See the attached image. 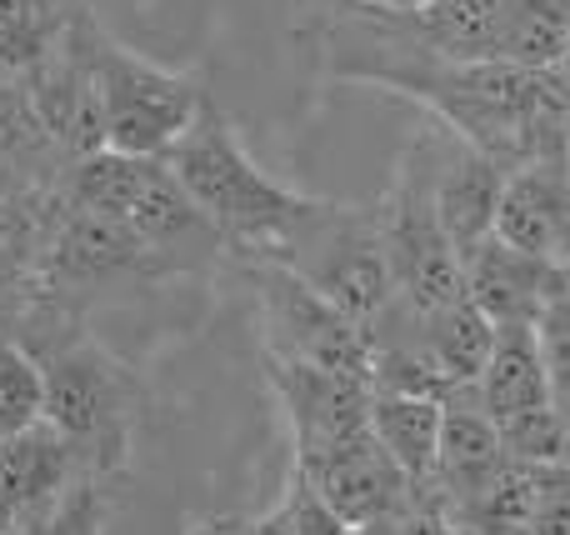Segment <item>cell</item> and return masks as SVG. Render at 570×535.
Here are the masks:
<instances>
[{"mask_svg": "<svg viewBox=\"0 0 570 535\" xmlns=\"http://www.w3.org/2000/svg\"><path fill=\"white\" fill-rule=\"evenodd\" d=\"M566 276H570V270H566Z\"/></svg>", "mask_w": 570, "mask_h": 535, "instance_id": "cell-30", "label": "cell"}, {"mask_svg": "<svg viewBox=\"0 0 570 535\" xmlns=\"http://www.w3.org/2000/svg\"><path fill=\"white\" fill-rule=\"evenodd\" d=\"M495 346V320L471 296L421 316V350L451 386H475Z\"/></svg>", "mask_w": 570, "mask_h": 535, "instance_id": "cell-17", "label": "cell"}, {"mask_svg": "<svg viewBox=\"0 0 570 535\" xmlns=\"http://www.w3.org/2000/svg\"><path fill=\"white\" fill-rule=\"evenodd\" d=\"M441 416L445 400L435 396H405V390H375L371 400V426L381 446L395 456L415 496H425L435 480V456H441Z\"/></svg>", "mask_w": 570, "mask_h": 535, "instance_id": "cell-16", "label": "cell"}, {"mask_svg": "<svg viewBox=\"0 0 570 535\" xmlns=\"http://www.w3.org/2000/svg\"><path fill=\"white\" fill-rule=\"evenodd\" d=\"M276 521L285 535H345V521L335 516L321 501V491L291 466V480H285V501L276 506Z\"/></svg>", "mask_w": 570, "mask_h": 535, "instance_id": "cell-22", "label": "cell"}, {"mask_svg": "<svg viewBox=\"0 0 570 535\" xmlns=\"http://www.w3.org/2000/svg\"><path fill=\"white\" fill-rule=\"evenodd\" d=\"M66 190L76 200H86V206L116 216L120 226H130L146 246H156L160 256H170L180 270H186L196 256L226 250V240H220L216 226L196 210V200L186 196L176 170L166 166V156L96 150V156L70 166Z\"/></svg>", "mask_w": 570, "mask_h": 535, "instance_id": "cell-4", "label": "cell"}, {"mask_svg": "<svg viewBox=\"0 0 570 535\" xmlns=\"http://www.w3.org/2000/svg\"><path fill=\"white\" fill-rule=\"evenodd\" d=\"M250 260H281L305 286H315L331 306H341L355 326L375 330L391 310V260H385L381 210L375 206H341V200H315L291 220V230Z\"/></svg>", "mask_w": 570, "mask_h": 535, "instance_id": "cell-2", "label": "cell"}, {"mask_svg": "<svg viewBox=\"0 0 570 535\" xmlns=\"http://www.w3.org/2000/svg\"><path fill=\"white\" fill-rule=\"evenodd\" d=\"M266 376H271V390H276L285 420H291L295 456L341 446V440L371 430V400H375L371 380L331 376V370H315V366H301V360H281V356H266Z\"/></svg>", "mask_w": 570, "mask_h": 535, "instance_id": "cell-9", "label": "cell"}, {"mask_svg": "<svg viewBox=\"0 0 570 535\" xmlns=\"http://www.w3.org/2000/svg\"><path fill=\"white\" fill-rule=\"evenodd\" d=\"M535 336H541V356H546V370H551L556 406L570 416V290L546 306V316L535 320Z\"/></svg>", "mask_w": 570, "mask_h": 535, "instance_id": "cell-23", "label": "cell"}, {"mask_svg": "<svg viewBox=\"0 0 570 535\" xmlns=\"http://www.w3.org/2000/svg\"><path fill=\"white\" fill-rule=\"evenodd\" d=\"M96 86L106 110V150L120 156H166L206 106V90L190 76L136 56L106 30H96Z\"/></svg>", "mask_w": 570, "mask_h": 535, "instance_id": "cell-6", "label": "cell"}, {"mask_svg": "<svg viewBox=\"0 0 570 535\" xmlns=\"http://www.w3.org/2000/svg\"><path fill=\"white\" fill-rule=\"evenodd\" d=\"M60 26H46L36 20L20 0H0V80H20L40 56L46 46L56 40Z\"/></svg>", "mask_w": 570, "mask_h": 535, "instance_id": "cell-20", "label": "cell"}, {"mask_svg": "<svg viewBox=\"0 0 570 535\" xmlns=\"http://www.w3.org/2000/svg\"><path fill=\"white\" fill-rule=\"evenodd\" d=\"M250 286H256L261 330H266V356L301 360V366L331 370V376L375 380V346L371 330L355 326L341 306L305 286L281 260H246Z\"/></svg>", "mask_w": 570, "mask_h": 535, "instance_id": "cell-7", "label": "cell"}, {"mask_svg": "<svg viewBox=\"0 0 570 535\" xmlns=\"http://www.w3.org/2000/svg\"><path fill=\"white\" fill-rule=\"evenodd\" d=\"M36 356L46 366V420L76 446L90 476L110 480L126 466L130 430L140 416L136 376L80 330L50 340Z\"/></svg>", "mask_w": 570, "mask_h": 535, "instance_id": "cell-3", "label": "cell"}, {"mask_svg": "<svg viewBox=\"0 0 570 535\" xmlns=\"http://www.w3.org/2000/svg\"><path fill=\"white\" fill-rule=\"evenodd\" d=\"M295 470L321 491V501L345 521V526H365V521H405L421 496L395 466V456L381 446V436L361 430V436L341 440V446L295 456Z\"/></svg>", "mask_w": 570, "mask_h": 535, "instance_id": "cell-8", "label": "cell"}, {"mask_svg": "<svg viewBox=\"0 0 570 535\" xmlns=\"http://www.w3.org/2000/svg\"><path fill=\"white\" fill-rule=\"evenodd\" d=\"M505 456L525 466H566L570 460V416L561 406H541L501 426Z\"/></svg>", "mask_w": 570, "mask_h": 535, "instance_id": "cell-19", "label": "cell"}, {"mask_svg": "<svg viewBox=\"0 0 570 535\" xmlns=\"http://www.w3.org/2000/svg\"><path fill=\"white\" fill-rule=\"evenodd\" d=\"M561 70H566V76H570V50H566V66H561Z\"/></svg>", "mask_w": 570, "mask_h": 535, "instance_id": "cell-29", "label": "cell"}, {"mask_svg": "<svg viewBox=\"0 0 570 535\" xmlns=\"http://www.w3.org/2000/svg\"><path fill=\"white\" fill-rule=\"evenodd\" d=\"M90 470L80 466L76 446L50 420L0 440V535H20L46 521Z\"/></svg>", "mask_w": 570, "mask_h": 535, "instance_id": "cell-10", "label": "cell"}, {"mask_svg": "<svg viewBox=\"0 0 570 535\" xmlns=\"http://www.w3.org/2000/svg\"><path fill=\"white\" fill-rule=\"evenodd\" d=\"M495 236L570 270V160H535L505 176Z\"/></svg>", "mask_w": 570, "mask_h": 535, "instance_id": "cell-14", "label": "cell"}, {"mask_svg": "<svg viewBox=\"0 0 570 535\" xmlns=\"http://www.w3.org/2000/svg\"><path fill=\"white\" fill-rule=\"evenodd\" d=\"M70 166L76 160L60 150V140L40 120L26 80H0V196L30 200V206L60 200Z\"/></svg>", "mask_w": 570, "mask_h": 535, "instance_id": "cell-13", "label": "cell"}, {"mask_svg": "<svg viewBox=\"0 0 570 535\" xmlns=\"http://www.w3.org/2000/svg\"><path fill=\"white\" fill-rule=\"evenodd\" d=\"M345 535H405V521H365V526H345Z\"/></svg>", "mask_w": 570, "mask_h": 535, "instance_id": "cell-27", "label": "cell"}, {"mask_svg": "<svg viewBox=\"0 0 570 535\" xmlns=\"http://www.w3.org/2000/svg\"><path fill=\"white\" fill-rule=\"evenodd\" d=\"M345 6H371V10H425L441 0H345Z\"/></svg>", "mask_w": 570, "mask_h": 535, "instance_id": "cell-26", "label": "cell"}, {"mask_svg": "<svg viewBox=\"0 0 570 535\" xmlns=\"http://www.w3.org/2000/svg\"><path fill=\"white\" fill-rule=\"evenodd\" d=\"M106 516H110V491H106V480H100V476H86L66 501H60L56 511H50L46 521L26 526L20 535H100Z\"/></svg>", "mask_w": 570, "mask_h": 535, "instance_id": "cell-21", "label": "cell"}, {"mask_svg": "<svg viewBox=\"0 0 570 535\" xmlns=\"http://www.w3.org/2000/svg\"><path fill=\"white\" fill-rule=\"evenodd\" d=\"M20 6H26L36 20H46V26H66V20L86 6V0H20Z\"/></svg>", "mask_w": 570, "mask_h": 535, "instance_id": "cell-25", "label": "cell"}, {"mask_svg": "<svg viewBox=\"0 0 570 535\" xmlns=\"http://www.w3.org/2000/svg\"><path fill=\"white\" fill-rule=\"evenodd\" d=\"M405 535H465V531L455 526L445 511H435V506H425V501H421V506L405 516Z\"/></svg>", "mask_w": 570, "mask_h": 535, "instance_id": "cell-24", "label": "cell"}, {"mask_svg": "<svg viewBox=\"0 0 570 535\" xmlns=\"http://www.w3.org/2000/svg\"><path fill=\"white\" fill-rule=\"evenodd\" d=\"M505 440L501 426L485 416L475 386H451L445 396V416H441V456H435V480L425 491V506L435 511H455L485 491L495 480V470L505 466Z\"/></svg>", "mask_w": 570, "mask_h": 535, "instance_id": "cell-11", "label": "cell"}, {"mask_svg": "<svg viewBox=\"0 0 570 535\" xmlns=\"http://www.w3.org/2000/svg\"><path fill=\"white\" fill-rule=\"evenodd\" d=\"M375 210H381L395 306H405L411 316H431V310L471 296L465 290V256L451 240V230L441 226V210L431 200V180H425V160L415 150V140L405 146L391 190L381 196Z\"/></svg>", "mask_w": 570, "mask_h": 535, "instance_id": "cell-5", "label": "cell"}, {"mask_svg": "<svg viewBox=\"0 0 570 535\" xmlns=\"http://www.w3.org/2000/svg\"><path fill=\"white\" fill-rule=\"evenodd\" d=\"M566 160H570V126H566Z\"/></svg>", "mask_w": 570, "mask_h": 535, "instance_id": "cell-28", "label": "cell"}, {"mask_svg": "<svg viewBox=\"0 0 570 535\" xmlns=\"http://www.w3.org/2000/svg\"><path fill=\"white\" fill-rule=\"evenodd\" d=\"M46 420V366L16 336H0V440Z\"/></svg>", "mask_w": 570, "mask_h": 535, "instance_id": "cell-18", "label": "cell"}, {"mask_svg": "<svg viewBox=\"0 0 570 535\" xmlns=\"http://www.w3.org/2000/svg\"><path fill=\"white\" fill-rule=\"evenodd\" d=\"M465 290L495 326H535L546 306L570 290V276L551 260L491 236L465 256Z\"/></svg>", "mask_w": 570, "mask_h": 535, "instance_id": "cell-12", "label": "cell"}, {"mask_svg": "<svg viewBox=\"0 0 570 535\" xmlns=\"http://www.w3.org/2000/svg\"><path fill=\"white\" fill-rule=\"evenodd\" d=\"M475 396H481L485 416H491L495 426L525 416V410L556 406L551 370H546L535 326H495V346H491V360H485L481 380H475Z\"/></svg>", "mask_w": 570, "mask_h": 535, "instance_id": "cell-15", "label": "cell"}, {"mask_svg": "<svg viewBox=\"0 0 570 535\" xmlns=\"http://www.w3.org/2000/svg\"><path fill=\"white\" fill-rule=\"evenodd\" d=\"M166 166L176 170V180L186 186V196L196 200L200 216L216 226L226 250L240 260L266 256L285 230H291V220L311 206V196L285 190L281 180H271L266 170L250 160L236 126H230L226 110L210 96H206V106H200V116L190 120L186 136L166 150Z\"/></svg>", "mask_w": 570, "mask_h": 535, "instance_id": "cell-1", "label": "cell"}]
</instances>
